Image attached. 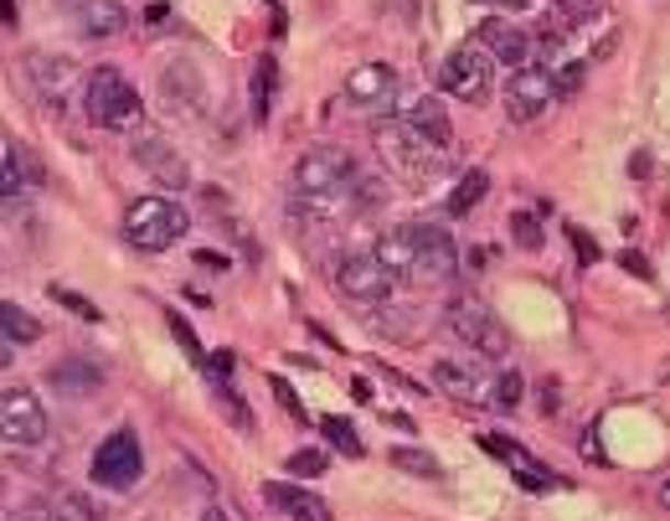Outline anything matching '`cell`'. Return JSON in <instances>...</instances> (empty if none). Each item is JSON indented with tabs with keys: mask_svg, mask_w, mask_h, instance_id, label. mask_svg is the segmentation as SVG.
<instances>
[{
	"mask_svg": "<svg viewBox=\"0 0 670 521\" xmlns=\"http://www.w3.org/2000/svg\"><path fill=\"white\" fill-rule=\"evenodd\" d=\"M438 88L459 103H485L495 93V57H490L480 42H465L454 47L444 63H438Z\"/></svg>",
	"mask_w": 670,
	"mask_h": 521,
	"instance_id": "277c9868",
	"label": "cell"
},
{
	"mask_svg": "<svg viewBox=\"0 0 670 521\" xmlns=\"http://www.w3.org/2000/svg\"><path fill=\"white\" fill-rule=\"evenodd\" d=\"M398 285V274L387 269L377 253H340V264H335V289L346 295L351 304H382Z\"/></svg>",
	"mask_w": 670,
	"mask_h": 521,
	"instance_id": "52a82bcc",
	"label": "cell"
},
{
	"mask_svg": "<svg viewBox=\"0 0 670 521\" xmlns=\"http://www.w3.org/2000/svg\"><path fill=\"white\" fill-rule=\"evenodd\" d=\"M392 465H398L402 475H418V480H444V465H438L434 454H423V450H392Z\"/></svg>",
	"mask_w": 670,
	"mask_h": 521,
	"instance_id": "83f0119b",
	"label": "cell"
},
{
	"mask_svg": "<svg viewBox=\"0 0 670 521\" xmlns=\"http://www.w3.org/2000/svg\"><path fill=\"white\" fill-rule=\"evenodd\" d=\"M0 331H5V356H0V362H11V352H16V346H32V341L42 336V325H36V320L26 315L16 300L0 304Z\"/></svg>",
	"mask_w": 670,
	"mask_h": 521,
	"instance_id": "44dd1931",
	"label": "cell"
},
{
	"mask_svg": "<svg viewBox=\"0 0 670 521\" xmlns=\"http://www.w3.org/2000/svg\"><path fill=\"white\" fill-rule=\"evenodd\" d=\"M26 78H32L47 99H63L67 84H72V73H78V63L72 57H63V52H26Z\"/></svg>",
	"mask_w": 670,
	"mask_h": 521,
	"instance_id": "e0dca14e",
	"label": "cell"
},
{
	"mask_svg": "<svg viewBox=\"0 0 670 521\" xmlns=\"http://www.w3.org/2000/svg\"><path fill=\"white\" fill-rule=\"evenodd\" d=\"M32 511H42V517H52V521H99V511H93L78 490H57L52 501H36Z\"/></svg>",
	"mask_w": 670,
	"mask_h": 521,
	"instance_id": "603a6c76",
	"label": "cell"
},
{
	"mask_svg": "<svg viewBox=\"0 0 670 521\" xmlns=\"http://www.w3.org/2000/svg\"><path fill=\"white\" fill-rule=\"evenodd\" d=\"M52 300H57V304H67V310H78V315H83V320H99V304H93V300H83V295H72V289H67V285H52Z\"/></svg>",
	"mask_w": 670,
	"mask_h": 521,
	"instance_id": "1f68e13d",
	"label": "cell"
},
{
	"mask_svg": "<svg viewBox=\"0 0 670 521\" xmlns=\"http://www.w3.org/2000/svg\"><path fill=\"white\" fill-rule=\"evenodd\" d=\"M480 444H485L490 454H501L505 465H511V475H516V480H521L526 490H536V496H541V490H557V475L547 470L541 459H532L526 450H516L511 439H501V434H480Z\"/></svg>",
	"mask_w": 670,
	"mask_h": 521,
	"instance_id": "9a60e30c",
	"label": "cell"
},
{
	"mask_svg": "<svg viewBox=\"0 0 670 521\" xmlns=\"http://www.w3.org/2000/svg\"><path fill=\"white\" fill-rule=\"evenodd\" d=\"M660 506H666V511H670V475H666V480H660Z\"/></svg>",
	"mask_w": 670,
	"mask_h": 521,
	"instance_id": "74e56055",
	"label": "cell"
},
{
	"mask_svg": "<svg viewBox=\"0 0 670 521\" xmlns=\"http://www.w3.org/2000/svg\"><path fill=\"white\" fill-rule=\"evenodd\" d=\"M377 258H382L392 274H407L413 279V258H418V248H413V222L407 228H392V233H382V243H377Z\"/></svg>",
	"mask_w": 670,
	"mask_h": 521,
	"instance_id": "ffe728a7",
	"label": "cell"
},
{
	"mask_svg": "<svg viewBox=\"0 0 670 521\" xmlns=\"http://www.w3.org/2000/svg\"><path fill=\"white\" fill-rule=\"evenodd\" d=\"M511 237H516V248H526V253H541V243H547L532 212H516V218H511Z\"/></svg>",
	"mask_w": 670,
	"mask_h": 521,
	"instance_id": "4dcf8cb0",
	"label": "cell"
},
{
	"mask_svg": "<svg viewBox=\"0 0 670 521\" xmlns=\"http://www.w3.org/2000/svg\"><path fill=\"white\" fill-rule=\"evenodd\" d=\"M320 434L331 439L340 454H356V459L367 454V450H361V439H356V423L351 419H335V413H331V419H320Z\"/></svg>",
	"mask_w": 670,
	"mask_h": 521,
	"instance_id": "f1b7e54d",
	"label": "cell"
},
{
	"mask_svg": "<svg viewBox=\"0 0 670 521\" xmlns=\"http://www.w3.org/2000/svg\"><path fill=\"white\" fill-rule=\"evenodd\" d=\"M356 181V160L351 151H340V145H315V151L300 155V166H294V191L310 197V202H325L335 191H346Z\"/></svg>",
	"mask_w": 670,
	"mask_h": 521,
	"instance_id": "5b68a950",
	"label": "cell"
},
{
	"mask_svg": "<svg viewBox=\"0 0 670 521\" xmlns=\"http://www.w3.org/2000/svg\"><path fill=\"white\" fill-rule=\"evenodd\" d=\"M264 501L273 506V511H284L289 521H331V506L320 501L315 490L289 486V480H268V486H264Z\"/></svg>",
	"mask_w": 670,
	"mask_h": 521,
	"instance_id": "2e32d148",
	"label": "cell"
},
{
	"mask_svg": "<svg viewBox=\"0 0 670 521\" xmlns=\"http://www.w3.org/2000/svg\"><path fill=\"white\" fill-rule=\"evenodd\" d=\"M407 124H413V130H418L423 140H434L438 151H444V145H449V140H454V130H449V114L438 109V99H418V103H413V109H407Z\"/></svg>",
	"mask_w": 670,
	"mask_h": 521,
	"instance_id": "7402d4cb",
	"label": "cell"
},
{
	"mask_svg": "<svg viewBox=\"0 0 670 521\" xmlns=\"http://www.w3.org/2000/svg\"><path fill=\"white\" fill-rule=\"evenodd\" d=\"M501 5H511V11H526V5H532V0H501Z\"/></svg>",
	"mask_w": 670,
	"mask_h": 521,
	"instance_id": "f35d334b",
	"label": "cell"
},
{
	"mask_svg": "<svg viewBox=\"0 0 670 521\" xmlns=\"http://www.w3.org/2000/svg\"><path fill=\"white\" fill-rule=\"evenodd\" d=\"M413 279L423 285H449L454 274H459V248H454V233H444L438 222H413Z\"/></svg>",
	"mask_w": 670,
	"mask_h": 521,
	"instance_id": "30bf717a",
	"label": "cell"
},
{
	"mask_svg": "<svg viewBox=\"0 0 670 521\" xmlns=\"http://www.w3.org/2000/svg\"><path fill=\"white\" fill-rule=\"evenodd\" d=\"M449 331L465 341L469 352L485 356V362H490V356L511 352V331H505L501 315H495L490 304H480V300H454L449 304Z\"/></svg>",
	"mask_w": 670,
	"mask_h": 521,
	"instance_id": "8992f818",
	"label": "cell"
},
{
	"mask_svg": "<svg viewBox=\"0 0 670 521\" xmlns=\"http://www.w3.org/2000/svg\"><path fill=\"white\" fill-rule=\"evenodd\" d=\"M289 470L304 475V480H310V475H325V454H320V450H300V454H289Z\"/></svg>",
	"mask_w": 670,
	"mask_h": 521,
	"instance_id": "d6a6232c",
	"label": "cell"
},
{
	"mask_svg": "<svg viewBox=\"0 0 670 521\" xmlns=\"http://www.w3.org/2000/svg\"><path fill=\"white\" fill-rule=\"evenodd\" d=\"M273 392H279V403L289 408V413H294V419H304V408H300V398H294V387L289 383H279V377H273Z\"/></svg>",
	"mask_w": 670,
	"mask_h": 521,
	"instance_id": "d590c367",
	"label": "cell"
},
{
	"mask_svg": "<svg viewBox=\"0 0 670 521\" xmlns=\"http://www.w3.org/2000/svg\"><path fill=\"white\" fill-rule=\"evenodd\" d=\"M485 191H490L485 170H465V176H459V186L449 191V218H465V212H469L474 202H480Z\"/></svg>",
	"mask_w": 670,
	"mask_h": 521,
	"instance_id": "cb8c5ba5",
	"label": "cell"
},
{
	"mask_svg": "<svg viewBox=\"0 0 670 521\" xmlns=\"http://www.w3.org/2000/svg\"><path fill=\"white\" fill-rule=\"evenodd\" d=\"M562 99V88H557V73L552 68H521L511 84H505V114L511 124H536V119L547 114L552 103Z\"/></svg>",
	"mask_w": 670,
	"mask_h": 521,
	"instance_id": "9c48e42d",
	"label": "cell"
},
{
	"mask_svg": "<svg viewBox=\"0 0 670 521\" xmlns=\"http://www.w3.org/2000/svg\"><path fill=\"white\" fill-rule=\"evenodd\" d=\"M170 331H176V341L186 346V356H191V362H201V346H197V336L186 331V320H181V315H170Z\"/></svg>",
	"mask_w": 670,
	"mask_h": 521,
	"instance_id": "836d02e7",
	"label": "cell"
},
{
	"mask_svg": "<svg viewBox=\"0 0 670 521\" xmlns=\"http://www.w3.org/2000/svg\"><path fill=\"white\" fill-rule=\"evenodd\" d=\"M434 383H438V392H449V398H459V403H469V398H490L485 356H438Z\"/></svg>",
	"mask_w": 670,
	"mask_h": 521,
	"instance_id": "7c38bea8",
	"label": "cell"
},
{
	"mask_svg": "<svg viewBox=\"0 0 670 521\" xmlns=\"http://www.w3.org/2000/svg\"><path fill=\"white\" fill-rule=\"evenodd\" d=\"M139 475H145V450H139V439H134V429H114V434L99 444V454H93V480H99L103 490H134Z\"/></svg>",
	"mask_w": 670,
	"mask_h": 521,
	"instance_id": "ba28073f",
	"label": "cell"
},
{
	"mask_svg": "<svg viewBox=\"0 0 670 521\" xmlns=\"http://www.w3.org/2000/svg\"><path fill=\"white\" fill-rule=\"evenodd\" d=\"M346 99H351L356 109H387V103L398 99V68H387V63H361V68H351Z\"/></svg>",
	"mask_w": 670,
	"mask_h": 521,
	"instance_id": "4fadbf2b",
	"label": "cell"
},
{
	"mask_svg": "<svg viewBox=\"0 0 670 521\" xmlns=\"http://www.w3.org/2000/svg\"><path fill=\"white\" fill-rule=\"evenodd\" d=\"M201 521H227V511H222V506H206V511H201Z\"/></svg>",
	"mask_w": 670,
	"mask_h": 521,
	"instance_id": "8d00e7d4",
	"label": "cell"
},
{
	"mask_svg": "<svg viewBox=\"0 0 670 521\" xmlns=\"http://www.w3.org/2000/svg\"><path fill=\"white\" fill-rule=\"evenodd\" d=\"M666 315H670V304H666Z\"/></svg>",
	"mask_w": 670,
	"mask_h": 521,
	"instance_id": "ab89813d",
	"label": "cell"
},
{
	"mask_svg": "<svg viewBox=\"0 0 670 521\" xmlns=\"http://www.w3.org/2000/svg\"><path fill=\"white\" fill-rule=\"evenodd\" d=\"M0 186H5V197H21V191H26V176H21V145H16V140H5V151H0Z\"/></svg>",
	"mask_w": 670,
	"mask_h": 521,
	"instance_id": "f546056e",
	"label": "cell"
},
{
	"mask_svg": "<svg viewBox=\"0 0 670 521\" xmlns=\"http://www.w3.org/2000/svg\"><path fill=\"white\" fill-rule=\"evenodd\" d=\"M568 237H572V248H578V264H593V258H599V253H593V243H588L583 228H568Z\"/></svg>",
	"mask_w": 670,
	"mask_h": 521,
	"instance_id": "e575fe53",
	"label": "cell"
},
{
	"mask_svg": "<svg viewBox=\"0 0 670 521\" xmlns=\"http://www.w3.org/2000/svg\"><path fill=\"white\" fill-rule=\"evenodd\" d=\"M268 103H273V57L253 63V124H268Z\"/></svg>",
	"mask_w": 670,
	"mask_h": 521,
	"instance_id": "d4e9b609",
	"label": "cell"
},
{
	"mask_svg": "<svg viewBox=\"0 0 670 521\" xmlns=\"http://www.w3.org/2000/svg\"><path fill=\"white\" fill-rule=\"evenodd\" d=\"M521 398H526L521 372H495V383H490V408H495V413H516Z\"/></svg>",
	"mask_w": 670,
	"mask_h": 521,
	"instance_id": "484cf974",
	"label": "cell"
},
{
	"mask_svg": "<svg viewBox=\"0 0 670 521\" xmlns=\"http://www.w3.org/2000/svg\"><path fill=\"white\" fill-rule=\"evenodd\" d=\"M72 16H78V26L88 36H114L124 26V5H114V0H72Z\"/></svg>",
	"mask_w": 670,
	"mask_h": 521,
	"instance_id": "d6986e66",
	"label": "cell"
},
{
	"mask_svg": "<svg viewBox=\"0 0 670 521\" xmlns=\"http://www.w3.org/2000/svg\"><path fill=\"white\" fill-rule=\"evenodd\" d=\"M83 109H88V124H99V130H139L145 124V99H139V88L119 68L88 73Z\"/></svg>",
	"mask_w": 670,
	"mask_h": 521,
	"instance_id": "6da1fadb",
	"label": "cell"
},
{
	"mask_svg": "<svg viewBox=\"0 0 670 521\" xmlns=\"http://www.w3.org/2000/svg\"><path fill=\"white\" fill-rule=\"evenodd\" d=\"M52 383L67 387V392H78V398H88V392L99 387V367H83V362H63V367H52Z\"/></svg>",
	"mask_w": 670,
	"mask_h": 521,
	"instance_id": "4316f807",
	"label": "cell"
},
{
	"mask_svg": "<svg viewBox=\"0 0 670 521\" xmlns=\"http://www.w3.org/2000/svg\"><path fill=\"white\" fill-rule=\"evenodd\" d=\"M0 429H5V444L36 450L47 439V408H42V398L26 392V387H5V398H0Z\"/></svg>",
	"mask_w": 670,
	"mask_h": 521,
	"instance_id": "8fae6325",
	"label": "cell"
},
{
	"mask_svg": "<svg viewBox=\"0 0 670 521\" xmlns=\"http://www.w3.org/2000/svg\"><path fill=\"white\" fill-rule=\"evenodd\" d=\"M186 233V212L170 197H139V202L124 207V237H130L139 253H166L176 248Z\"/></svg>",
	"mask_w": 670,
	"mask_h": 521,
	"instance_id": "3957f363",
	"label": "cell"
},
{
	"mask_svg": "<svg viewBox=\"0 0 670 521\" xmlns=\"http://www.w3.org/2000/svg\"><path fill=\"white\" fill-rule=\"evenodd\" d=\"M480 47L501 63V68H532V36L521 32V26H511V21H485L480 26V36H474Z\"/></svg>",
	"mask_w": 670,
	"mask_h": 521,
	"instance_id": "5bb4252c",
	"label": "cell"
},
{
	"mask_svg": "<svg viewBox=\"0 0 670 521\" xmlns=\"http://www.w3.org/2000/svg\"><path fill=\"white\" fill-rule=\"evenodd\" d=\"M371 140H377L382 166L392 170L398 181H434L438 166H444V151H438L434 140H423L413 124H377Z\"/></svg>",
	"mask_w": 670,
	"mask_h": 521,
	"instance_id": "7a4b0ae2",
	"label": "cell"
},
{
	"mask_svg": "<svg viewBox=\"0 0 670 521\" xmlns=\"http://www.w3.org/2000/svg\"><path fill=\"white\" fill-rule=\"evenodd\" d=\"M11 521H16V517H11Z\"/></svg>",
	"mask_w": 670,
	"mask_h": 521,
	"instance_id": "60d3db41",
	"label": "cell"
},
{
	"mask_svg": "<svg viewBox=\"0 0 670 521\" xmlns=\"http://www.w3.org/2000/svg\"><path fill=\"white\" fill-rule=\"evenodd\" d=\"M134 160H139V166L150 170V176H160V181L166 186H186V166H181V155L170 151L166 140H139V145H134Z\"/></svg>",
	"mask_w": 670,
	"mask_h": 521,
	"instance_id": "ac0fdd59",
	"label": "cell"
}]
</instances>
